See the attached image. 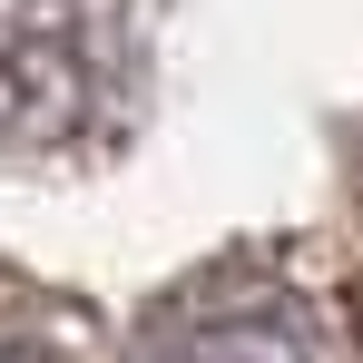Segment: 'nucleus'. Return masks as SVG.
I'll return each instance as SVG.
<instances>
[{"mask_svg":"<svg viewBox=\"0 0 363 363\" xmlns=\"http://www.w3.org/2000/svg\"><path fill=\"white\" fill-rule=\"evenodd\" d=\"M138 363H344V354L304 285L196 275L186 295L157 304V324L138 334Z\"/></svg>","mask_w":363,"mask_h":363,"instance_id":"obj_1","label":"nucleus"},{"mask_svg":"<svg viewBox=\"0 0 363 363\" xmlns=\"http://www.w3.org/2000/svg\"><path fill=\"white\" fill-rule=\"evenodd\" d=\"M0 363H60V354H50L40 334H10V324H0Z\"/></svg>","mask_w":363,"mask_h":363,"instance_id":"obj_2","label":"nucleus"}]
</instances>
